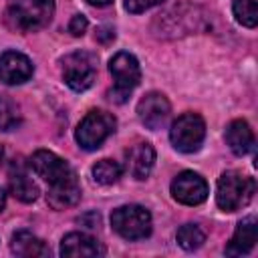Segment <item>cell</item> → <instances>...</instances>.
<instances>
[{"label":"cell","instance_id":"obj_1","mask_svg":"<svg viewBox=\"0 0 258 258\" xmlns=\"http://www.w3.org/2000/svg\"><path fill=\"white\" fill-rule=\"evenodd\" d=\"M30 167L38 177H42L50 185L46 202L52 210L71 208L81 200V183L77 179L75 169L56 153L38 149L30 157Z\"/></svg>","mask_w":258,"mask_h":258},{"label":"cell","instance_id":"obj_2","mask_svg":"<svg viewBox=\"0 0 258 258\" xmlns=\"http://www.w3.org/2000/svg\"><path fill=\"white\" fill-rule=\"evenodd\" d=\"M54 14V0H6V18L20 32L44 28Z\"/></svg>","mask_w":258,"mask_h":258},{"label":"cell","instance_id":"obj_3","mask_svg":"<svg viewBox=\"0 0 258 258\" xmlns=\"http://www.w3.org/2000/svg\"><path fill=\"white\" fill-rule=\"evenodd\" d=\"M256 191L254 177H248L240 171H224L216 187V204L224 212H236L244 208Z\"/></svg>","mask_w":258,"mask_h":258},{"label":"cell","instance_id":"obj_4","mask_svg":"<svg viewBox=\"0 0 258 258\" xmlns=\"http://www.w3.org/2000/svg\"><path fill=\"white\" fill-rule=\"evenodd\" d=\"M111 226L125 240H141L151 234V214L137 204L121 206L113 210Z\"/></svg>","mask_w":258,"mask_h":258},{"label":"cell","instance_id":"obj_5","mask_svg":"<svg viewBox=\"0 0 258 258\" xmlns=\"http://www.w3.org/2000/svg\"><path fill=\"white\" fill-rule=\"evenodd\" d=\"M109 71L115 81L109 97L117 103L127 101V97L139 85V79H141V69H139L137 58L129 52H117L109 62Z\"/></svg>","mask_w":258,"mask_h":258},{"label":"cell","instance_id":"obj_6","mask_svg":"<svg viewBox=\"0 0 258 258\" xmlns=\"http://www.w3.org/2000/svg\"><path fill=\"white\" fill-rule=\"evenodd\" d=\"M97 77V54L75 50L62 58V79L73 91H85Z\"/></svg>","mask_w":258,"mask_h":258},{"label":"cell","instance_id":"obj_7","mask_svg":"<svg viewBox=\"0 0 258 258\" xmlns=\"http://www.w3.org/2000/svg\"><path fill=\"white\" fill-rule=\"evenodd\" d=\"M115 117L107 111H89L83 121L79 123L77 131H75V137H77V143L83 147V149H97L113 131H115Z\"/></svg>","mask_w":258,"mask_h":258},{"label":"cell","instance_id":"obj_8","mask_svg":"<svg viewBox=\"0 0 258 258\" xmlns=\"http://www.w3.org/2000/svg\"><path fill=\"white\" fill-rule=\"evenodd\" d=\"M206 137V123L198 113H183L179 115L171 129H169V139L177 151L183 153H194L200 149Z\"/></svg>","mask_w":258,"mask_h":258},{"label":"cell","instance_id":"obj_9","mask_svg":"<svg viewBox=\"0 0 258 258\" xmlns=\"http://www.w3.org/2000/svg\"><path fill=\"white\" fill-rule=\"evenodd\" d=\"M171 196L185 206H198L208 198V183L200 173L181 171L171 181Z\"/></svg>","mask_w":258,"mask_h":258},{"label":"cell","instance_id":"obj_10","mask_svg":"<svg viewBox=\"0 0 258 258\" xmlns=\"http://www.w3.org/2000/svg\"><path fill=\"white\" fill-rule=\"evenodd\" d=\"M169 111H171V107H169L167 97L161 95V93H155V91L147 93V95L137 103V115H139L141 123H143L145 127L153 129V131H155V129H161V127L167 123Z\"/></svg>","mask_w":258,"mask_h":258},{"label":"cell","instance_id":"obj_11","mask_svg":"<svg viewBox=\"0 0 258 258\" xmlns=\"http://www.w3.org/2000/svg\"><path fill=\"white\" fill-rule=\"evenodd\" d=\"M32 77V62L16 50H6L0 56V81L6 85H20Z\"/></svg>","mask_w":258,"mask_h":258},{"label":"cell","instance_id":"obj_12","mask_svg":"<svg viewBox=\"0 0 258 258\" xmlns=\"http://www.w3.org/2000/svg\"><path fill=\"white\" fill-rule=\"evenodd\" d=\"M60 254L62 256H71V258H97L105 254V248L91 236L81 234V232H73L67 234L60 242Z\"/></svg>","mask_w":258,"mask_h":258},{"label":"cell","instance_id":"obj_13","mask_svg":"<svg viewBox=\"0 0 258 258\" xmlns=\"http://www.w3.org/2000/svg\"><path fill=\"white\" fill-rule=\"evenodd\" d=\"M155 163V149L151 143L141 141L127 151V169L135 179H145Z\"/></svg>","mask_w":258,"mask_h":258},{"label":"cell","instance_id":"obj_14","mask_svg":"<svg viewBox=\"0 0 258 258\" xmlns=\"http://www.w3.org/2000/svg\"><path fill=\"white\" fill-rule=\"evenodd\" d=\"M256 226H258V224H256V218H254V216H248L246 220H242V222L238 224V228H236L232 240H230L228 246L224 248V252H226L228 256H242V254H248V252L254 248V244H256V234H258Z\"/></svg>","mask_w":258,"mask_h":258},{"label":"cell","instance_id":"obj_15","mask_svg":"<svg viewBox=\"0 0 258 258\" xmlns=\"http://www.w3.org/2000/svg\"><path fill=\"white\" fill-rule=\"evenodd\" d=\"M226 143L236 155H246L254 149V133L250 125L242 119H236L226 129Z\"/></svg>","mask_w":258,"mask_h":258},{"label":"cell","instance_id":"obj_16","mask_svg":"<svg viewBox=\"0 0 258 258\" xmlns=\"http://www.w3.org/2000/svg\"><path fill=\"white\" fill-rule=\"evenodd\" d=\"M10 248L16 256H22V258H36V256H48V246L36 238L34 234H30L28 230H18L12 234V242H10Z\"/></svg>","mask_w":258,"mask_h":258},{"label":"cell","instance_id":"obj_17","mask_svg":"<svg viewBox=\"0 0 258 258\" xmlns=\"http://www.w3.org/2000/svg\"><path fill=\"white\" fill-rule=\"evenodd\" d=\"M8 185H10V194H12L16 200L24 202V204H30V202H34V200L38 198V185H36V183L32 181V177H30L26 171H22V169H16V171H14V167H12Z\"/></svg>","mask_w":258,"mask_h":258},{"label":"cell","instance_id":"obj_18","mask_svg":"<svg viewBox=\"0 0 258 258\" xmlns=\"http://www.w3.org/2000/svg\"><path fill=\"white\" fill-rule=\"evenodd\" d=\"M91 171H93L95 181L101 183V185H111V183H115V181L121 177V173H123L121 165H119L117 161H113V159H101V161H97Z\"/></svg>","mask_w":258,"mask_h":258},{"label":"cell","instance_id":"obj_19","mask_svg":"<svg viewBox=\"0 0 258 258\" xmlns=\"http://www.w3.org/2000/svg\"><path fill=\"white\" fill-rule=\"evenodd\" d=\"M20 125V109L18 105L6 97L0 95V129L2 131H12Z\"/></svg>","mask_w":258,"mask_h":258},{"label":"cell","instance_id":"obj_20","mask_svg":"<svg viewBox=\"0 0 258 258\" xmlns=\"http://www.w3.org/2000/svg\"><path fill=\"white\" fill-rule=\"evenodd\" d=\"M204 240H206V236L200 230V226H196V224H183L177 230V244L183 250H196L204 244Z\"/></svg>","mask_w":258,"mask_h":258},{"label":"cell","instance_id":"obj_21","mask_svg":"<svg viewBox=\"0 0 258 258\" xmlns=\"http://www.w3.org/2000/svg\"><path fill=\"white\" fill-rule=\"evenodd\" d=\"M234 16L242 26L254 28L258 22V12H256V0H234L232 4Z\"/></svg>","mask_w":258,"mask_h":258},{"label":"cell","instance_id":"obj_22","mask_svg":"<svg viewBox=\"0 0 258 258\" xmlns=\"http://www.w3.org/2000/svg\"><path fill=\"white\" fill-rule=\"evenodd\" d=\"M163 0H125V8L129 12H133V14H139V12H145L151 6H157Z\"/></svg>","mask_w":258,"mask_h":258},{"label":"cell","instance_id":"obj_23","mask_svg":"<svg viewBox=\"0 0 258 258\" xmlns=\"http://www.w3.org/2000/svg\"><path fill=\"white\" fill-rule=\"evenodd\" d=\"M85 30H87V18L83 14H75L71 18V22H69V32L73 36H83Z\"/></svg>","mask_w":258,"mask_h":258},{"label":"cell","instance_id":"obj_24","mask_svg":"<svg viewBox=\"0 0 258 258\" xmlns=\"http://www.w3.org/2000/svg\"><path fill=\"white\" fill-rule=\"evenodd\" d=\"M113 38H115V32H113V28L101 26V28L97 30V40H101V42H109V40H113Z\"/></svg>","mask_w":258,"mask_h":258},{"label":"cell","instance_id":"obj_25","mask_svg":"<svg viewBox=\"0 0 258 258\" xmlns=\"http://www.w3.org/2000/svg\"><path fill=\"white\" fill-rule=\"evenodd\" d=\"M89 4H93V6H107V4H111L113 0H87Z\"/></svg>","mask_w":258,"mask_h":258},{"label":"cell","instance_id":"obj_26","mask_svg":"<svg viewBox=\"0 0 258 258\" xmlns=\"http://www.w3.org/2000/svg\"><path fill=\"white\" fill-rule=\"evenodd\" d=\"M4 202H6V194H4L2 187H0V212H2V208H4Z\"/></svg>","mask_w":258,"mask_h":258},{"label":"cell","instance_id":"obj_27","mask_svg":"<svg viewBox=\"0 0 258 258\" xmlns=\"http://www.w3.org/2000/svg\"><path fill=\"white\" fill-rule=\"evenodd\" d=\"M0 161H2V145H0Z\"/></svg>","mask_w":258,"mask_h":258}]
</instances>
